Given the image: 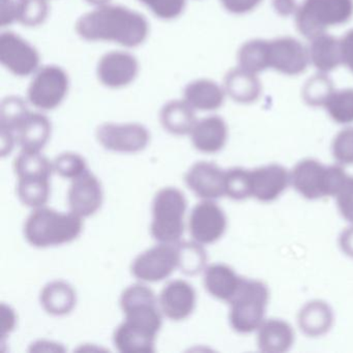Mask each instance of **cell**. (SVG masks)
Here are the masks:
<instances>
[{
	"label": "cell",
	"mask_w": 353,
	"mask_h": 353,
	"mask_svg": "<svg viewBox=\"0 0 353 353\" xmlns=\"http://www.w3.org/2000/svg\"><path fill=\"white\" fill-rule=\"evenodd\" d=\"M1 130V156L6 157L13 150L16 141V134L9 130Z\"/></svg>",
	"instance_id": "37"
},
{
	"label": "cell",
	"mask_w": 353,
	"mask_h": 353,
	"mask_svg": "<svg viewBox=\"0 0 353 353\" xmlns=\"http://www.w3.org/2000/svg\"><path fill=\"white\" fill-rule=\"evenodd\" d=\"M75 30L88 42L114 43L129 49L141 46L150 36V23L141 13L111 3L83 14Z\"/></svg>",
	"instance_id": "1"
},
{
	"label": "cell",
	"mask_w": 353,
	"mask_h": 353,
	"mask_svg": "<svg viewBox=\"0 0 353 353\" xmlns=\"http://www.w3.org/2000/svg\"><path fill=\"white\" fill-rule=\"evenodd\" d=\"M339 247L344 255L353 259V224L341 233L339 236Z\"/></svg>",
	"instance_id": "36"
},
{
	"label": "cell",
	"mask_w": 353,
	"mask_h": 353,
	"mask_svg": "<svg viewBox=\"0 0 353 353\" xmlns=\"http://www.w3.org/2000/svg\"><path fill=\"white\" fill-rule=\"evenodd\" d=\"M290 185V172L282 165L268 164L251 170L252 198L262 203L276 201Z\"/></svg>",
	"instance_id": "13"
},
{
	"label": "cell",
	"mask_w": 353,
	"mask_h": 353,
	"mask_svg": "<svg viewBox=\"0 0 353 353\" xmlns=\"http://www.w3.org/2000/svg\"><path fill=\"white\" fill-rule=\"evenodd\" d=\"M243 278L226 264H212L204 272V286L212 296L220 301H231Z\"/></svg>",
	"instance_id": "20"
},
{
	"label": "cell",
	"mask_w": 353,
	"mask_h": 353,
	"mask_svg": "<svg viewBox=\"0 0 353 353\" xmlns=\"http://www.w3.org/2000/svg\"><path fill=\"white\" fill-rule=\"evenodd\" d=\"M195 111L183 99L172 100L161 109L160 121L168 133L175 136L188 135L198 121Z\"/></svg>",
	"instance_id": "22"
},
{
	"label": "cell",
	"mask_w": 353,
	"mask_h": 353,
	"mask_svg": "<svg viewBox=\"0 0 353 353\" xmlns=\"http://www.w3.org/2000/svg\"><path fill=\"white\" fill-rule=\"evenodd\" d=\"M68 201L71 212L81 218L96 214L103 202L100 181L90 171H84L73 179L68 194Z\"/></svg>",
	"instance_id": "14"
},
{
	"label": "cell",
	"mask_w": 353,
	"mask_h": 353,
	"mask_svg": "<svg viewBox=\"0 0 353 353\" xmlns=\"http://www.w3.org/2000/svg\"><path fill=\"white\" fill-rule=\"evenodd\" d=\"M17 22V0H0V24L3 28Z\"/></svg>",
	"instance_id": "35"
},
{
	"label": "cell",
	"mask_w": 353,
	"mask_h": 353,
	"mask_svg": "<svg viewBox=\"0 0 353 353\" xmlns=\"http://www.w3.org/2000/svg\"><path fill=\"white\" fill-rule=\"evenodd\" d=\"M18 197L24 205L39 208L48 202L50 183L47 179H20L17 187Z\"/></svg>",
	"instance_id": "26"
},
{
	"label": "cell",
	"mask_w": 353,
	"mask_h": 353,
	"mask_svg": "<svg viewBox=\"0 0 353 353\" xmlns=\"http://www.w3.org/2000/svg\"><path fill=\"white\" fill-rule=\"evenodd\" d=\"M15 172L18 179H50L54 169L50 161L40 154V152L23 150L16 158Z\"/></svg>",
	"instance_id": "25"
},
{
	"label": "cell",
	"mask_w": 353,
	"mask_h": 353,
	"mask_svg": "<svg viewBox=\"0 0 353 353\" xmlns=\"http://www.w3.org/2000/svg\"><path fill=\"white\" fill-rule=\"evenodd\" d=\"M334 198L341 216L353 224V176H347Z\"/></svg>",
	"instance_id": "33"
},
{
	"label": "cell",
	"mask_w": 353,
	"mask_h": 353,
	"mask_svg": "<svg viewBox=\"0 0 353 353\" xmlns=\"http://www.w3.org/2000/svg\"><path fill=\"white\" fill-rule=\"evenodd\" d=\"M121 307L125 325L156 339L162 326V315L152 289L141 284L130 286L121 294Z\"/></svg>",
	"instance_id": "6"
},
{
	"label": "cell",
	"mask_w": 353,
	"mask_h": 353,
	"mask_svg": "<svg viewBox=\"0 0 353 353\" xmlns=\"http://www.w3.org/2000/svg\"><path fill=\"white\" fill-rule=\"evenodd\" d=\"M179 268L176 245L161 243L140 254L132 264V274L144 282H159Z\"/></svg>",
	"instance_id": "10"
},
{
	"label": "cell",
	"mask_w": 353,
	"mask_h": 353,
	"mask_svg": "<svg viewBox=\"0 0 353 353\" xmlns=\"http://www.w3.org/2000/svg\"><path fill=\"white\" fill-rule=\"evenodd\" d=\"M41 303L51 315H67L75 307V290L63 281L49 283L41 293Z\"/></svg>",
	"instance_id": "23"
},
{
	"label": "cell",
	"mask_w": 353,
	"mask_h": 353,
	"mask_svg": "<svg viewBox=\"0 0 353 353\" xmlns=\"http://www.w3.org/2000/svg\"><path fill=\"white\" fill-rule=\"evenodd\" d=\"M97 138L103 148L111 152L134 154L148 146L150 135L140 123H106L97 130Z\"/></svg>",
	"instance_id": "11"
},
{
	"label": "cell",
	"mask_w": 353,
	"mask_h": 353,
	"mask_svg": "<svg viewBox=\"0 0 353 353\" xmlns=\"http://www.w3.org/2000/svg\"><path fill=\"white\" fill-rule=\"evenodd\" d=\"M268 303L270 289L265 283L255 279L243 278L236 293L228 303L231 327L243 334L257 332L265 320Z\"/></svg>",
	"instance_id": "4"
},
{
	"label": "cell",
	"mask_w": 353,
	"mask_h": 353,
	"mask_svg": "<svg viewBox=\"0 0 353 353\" xmlns=\"http://www.w3.org/2000/svg\"><path fill=\"white\" fill-rule=\"evenodd\" d=\"M185 179L188 187L202 199H219L225 195V171L214 163H196Z\"/></svg>",
	"instance_id": "15"
},
{
	"label": "cell",
	"mask_w": 353,
	"mask_h": 353,
	"mask_svg": "<svg viewBox=\"0 0 353 353\" xmlns=\"http://www.w3.org/2000/svg\"><path fill=\"white\" fill-rule=\"evenodd\" d=\"M86 3L92 6L94 8L102 7V6L109 5L112 0H84Z\"/></svg>",
	"instance_id": "38"
},
{
	"label": "cell",
	"mask_w": 353,
	"mask_h": 353,
	"mask_svg": "<svg viewBox=\"0 0 353 353\" xmlns=\"http://www.w3.org/2000/svg\"><path fill=\"white\" fill-rule=\"evenodd\" d=\"M70 77L61 67L47 65L32 76L28 88V101L41 111L59 108L68 97Z\"/></svg>",
	"instance_id": "7"
},
{
	"label": "cell",
	"mask_w": 353,
	"mask_h": 353,
	"mask_svg": "<svg viewBox=\"0 0 353 353\" xmlns=\"http://www.w3.org/2000/svg\"><path fill=\"white\" fill-rule=\"evenodd\" d=\"M82 227L81 216L73 212L61 214L39 208L26 220L24 235L34 247L47 248L74 241L79 236Z\"/></svg>",
	"instance_id": "2"
},
{
	"label": "cell",
	"mask_w": 353,
	"mask_h": 353,
	"mask_svg": "<svg viewBox=\"0 0 353 353\" xmlns=\"http://www.w3.org/2000/svg\"><path fill=\"white\" fill-rule=\"evenodd\" d=\"M28 100L19 96H8L0 105V129L16 133L22 121L30 114Z\"/></svg>",
	"instance_id": "28"
},
{
	"label": "cell",
	"mask_w": 353,
	"mask_h": 353,
	"mask_svg": "<svg viewBox=\"0 0 353 353\" xmlns=\"http://www.w3.org/2000/svg\"><path fill=\"white\" fill-rule=\"evenodd\" d=\"M183 100L195 110L208 111L216 108L221 102L220 92L208 80H193L183 90Z\"/></svg>",
	"instance_id": "24"
},
{
	"label": "cell",
	"mask_w": 353,
	"mask_h": 353,
	"mask_svg": "<svg viewBox=\"0 0 353 353\" xmlns=\"http://www.w3.org/2000/svg\"><path fill=\"white\" fill-rule=\"evenodd\" d=\"M294 336L292 326L285 320L265 319L257 330L258 348L262 352H287L294 344Z\"/></svg>",
	"instance_id": "17"
},
{
	"label": "cell",
	"mask_w": 353,
	"mask_h": 353,
	"mask_svg": "<svg viewBox=\"0 0 353 353\" xmlns=\"http://www.w3.org/2000/svg\"><path fill=\"white\" fill-rule=\"evenodd\" d=\"M49 11L48 0H17V23L26 28L42 26Z\"/></svg>",
	"instance_id": "30"
},
{
	"label": "cell",
	"mask_w": 353,
	"mask_h": 353,
	"mask_svg": "<svg viewBox=\"0 0 353 353\" xmlns=\"http://www.w3.org/2000/svg\"><path fill=\"white\" fill-rule=\"evenodd\" d=\"M139 61L129 51L105 53L97 65L99 82L109 90H123L135 82L139 75Z\"/></svg>",
	"instance_id": "9"
},
{
	"label": "cell",
	"mask_w": 353,
	"mask_h": 353,
	"mask_svg": "<svg viewBox=\"0 0 353 353\" xmlns=\"http://www.w3.org/2000/svg\"><path fill=\"white\" fill-rule=\"evenodd\" d=\"M189 225L192 237L197 243L210 245L224 235L227 229L226 214L218 204L206 200L193 208Z\"/></svg>",
	"instance_id": "12"
},
{
	"label": "cell",
	"mask_w": 353,
	"mask_h": 353,
	"mask_svg": "<svg viewBox=\"0 0 353 353\" xmlns=\"http://www.w3.org/2000/svg\"><path fill=\"white\" fill-rule=\"evenodd\" d=\"M347 176L342 165L325 166L315 159H303L290 171L291 185L307 200L334 197Z\"/></svg>",
	"instance_id": "3"
},
{
	"label": "cell",
	"mask_w": 353,
	"mask_h": 353,
	"mask_svg": "<svg viewBox=\"0 0 353 353\" xmlns=\"http://www.w3.org/2000/svg\"><path fill=\"white\" fill-rule=\"evenodd\" d=\"M157 18L165 21L176 19L185 11L187 0H139Z\"/></svg>",
	"instance_id": "31"
},
{
	"label": "cell",
	"mask_w": 353,
	"mask_h": 353,
	"mask_svg": "<svg viewBox=\"0 0 353 353\" xmlns=\"http://www.w3.org/2000/svg\"><path fill=\"white\" fill-rule=\"evenodd\" d=\"M0 63L14 76L28 77L40 69L41 55L19 34L6 32L0 36Z\"/></svg>",
	"instance_id": "8"
},
{
	"label": "cell",
	"mask_w": 353,
	"mask_h": 353,
	"mask_svg": "<svg viewBox=\"0 0 353 353\" xmlns=\"http://www.w3.org/2000/svg\"><path fill=\"white\" fill-rule=\"evenodd\" d=\"M334 160L340 165H353V133L344 134L332 148Z\"/></svg>",
	"instance_id": "34"
},
{
	"label": "cell",
	"mask_w": 353,
	"mask_h": 353,
	"mask_svg": "<svg viewBox=\"0 0 353 353\" xmlns=\"http://www.w3.org/2000/svg\"><path fill=\"white\" fill-rule=\"evenodd\" d=\"M15 134L22 150L40 152L50 138V121L43 113L30 112Z\"/></svg>",
	"instance_id": "19"
},
{
	"label": "cell",
	"mask_w": 353,
	"mask_h": 353,
	"mask_svg": "<svg viewBox=\"0 0 353 353\" xmlns=\"http://www.w3.org/2000/svg\"><path fill=\"white\" fill-rule=\"evenodd\" d=\"M160 305L163 313L169 319L175 321L185 319L195 307V290L185 281H172L161 292Z\"/></svg>",
	"instance_id": "16"
},
{
	"label": "cell",
	"mask_w": 353,
	"mask_h": 353,
	"mask_svg": "<svg viewBox=\"0 0 353 353\" xmlns=\"http://www.w3.org/2000/svg\"><path fill=\"white\" fill-rule=\"evenodd\" d=\"M187 210L185 195L175 188L161 190L152 203V237L161 243L174 245L183 233V216Z\"/></svg>",
	"instance_id": "5"
},
{
	"label": "cell",
	"mask_w": 353,
	"mask_h": 353,
	"mask_svg": "<svg viewBox=\"0 0 353 353\" xmlns=\"http://www.w3.org/2000/svg\"><path fill=\"white\" fill-rule=\"evenodd\" d=\"M53 167L61 176L71 179H76L88 170L85 160L73 152L59 154L53 162Z\"/></svg>",
	"instance_id": "32"
},
{
	"label": "cell",
	"mask_w": 353,
	"mask_h": 353,
	"mask_svg": "<svg viewBox=\"0 0 353 353\" xmlns=\"http://www.w3.org/2000/svg\"><path fill=\"white\" fill-rule=\"evenodd\" d=\"M190 135L194 148L205 154H216L226 143V128L218 117H208L197 121Z\"/></svg>",
	"instance_id": "21"
},
{
	"label": "cell",
	"mask_w": 353,
	"mask_h": 353,
	"mask_svg": "<svg viewBox=\"0 0 353 353\" xmlns=\"http://www.w3.org/2000/svg\"><path fill=\"white\" fill-rule=\"evenodd\" d=\"M299 326L310 338H319L332 330L334 311L325 301L314 299L305 303L299 313Z\"/></svg>",
	"instance_id": "18"
},
{
	"label": "cell",
	"mask_w": 353,
	"mask_h": 353,
	"mask_svg": "<svg viewBox=\"0 0 353 353\" xmlns=\"http://www.w3.org/2000/svg\"><path fill=\"white\" fill-rule=\"evenodd\" d=\"M225 195L236 201L252 198L251 170L234 167L225 171Z\"/></svg>",
	"instance_id": "29"
},
{
	"label": "cell",
	"mask_w": 353,
	"mask_h": 353,
	"mask_svg": "<svg viewBox=\"0 0 353 353\" xmlns=\"http://www.w3.org/2000/svg\"><path fill=\"white\" fill-rule=\"evenodd\" d=\"M179 253V268L188 276H195L205 268L208 255L201 243L193 241L175 243Z\"/></svg>",
	"instance_id": "27"
}]
</instances>
